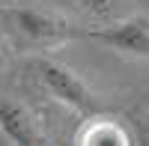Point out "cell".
Returning a JSON list of instances; mask_svg holds the SVG:
<instances>
[{
    "label": "cell",
    "mask_w": 149,
    "mask_h": 146,
    "mask_svg": "<svg viewBox=\"0 0 149 146\" xmlns=\"http://www.w3.org/2000/svg\"><path fill=\"white\" fill-rule=\"evenodd\" d=\"M30 69H33L36 81L45 87V92L51 95V99H57L60 104H66L74 113H84V116H93L98 111L95 92L86 87L69 66L57 63V60H51V57H36L30 63Z\"/></svg>",
    "instance_id": "cell-1"
},
{
    "label": "cell",
    "mask_w": 149,
    "mask_h": 146,
    "mask_svg": "<svg viewBox=\"0 0 149 146\" xmlns=\"http://www.w3.org/2000/svg\"><path fill=\"white\" fill-rule=\"evenodd\" d=\"M6 21L24 36V39L42 42V45H54V42H66V39L84 36L72 21L54 15V12H45V9H33V6L6 9Z\"/></svg>",
    "instance_id": "cell-2"
},
{
    "label": "cell",
    "mask_w": 149,
    "mask_h": 146,
    "mask_svg": "<svg viewBox=\"0 0 149 146\" xmlns=\"http://www.w3.org/2000/svg\"><path fill=\"white\" fill-rule=\"evenodd\" d=\"M84 36H90L93 42H102L104 48H113L119 54L149 60V15L146 12H128L125 18L104 24L98 30H90Z\"/></svg>",
    "instance_id": "cell-3"
},
{
    "label": "cell",
    "mask_w": 149,
    "mask_h": 146,
    "mask_svg": "<svg viewBox=\"0 0 149 146\" xmlns=\"http://www.w3.org/2000/svg\"><path fill=\"white\" fill-rule=\"evenodd\" d=\"M0 131L15 146H48L33 116L12 102H0Z\"/></svg>",
    "instance_id": "cell-4"
},
{
    "label": "cell",
    "mask_w": 149,
    "mask_h": 146,
    "mask_svg": "<svg viewBox=\"0 0 149 146\" xmlns=\"http://www.w3.org/2000/svg\"><path fill=\"white\" fill-rule=\"evenodd\" d=\"M81 146H131V140L113 119H93L81 134Z\"/></svg>",
    "instance_id": "cell-5"
},
{
    "label": "cell",
    "mask_w": 149,
    "mask_h": 146,
    "mask_svg": "<svg viewBox=\"0 0 149 146\" xmlns=\"http://www.w3.org/2000/svg\"><path fill=\"white\" fill-rule=\"evenodd\" d=\"M72 6H78L81 12L93 15L95 21H104V24H113L119 18H125V0H72Z\"/></svg>",
    "instance_id": "cell-6"
},
{
    "label": "cell",
    "mask_w": 149,
    "mask_h": 146,
    "mask_svg": "<svg viewBox=\"0 0 149 146\" xmlns=\"http://www.w3.org/2000/svg\"><path fill=\"white\" fill-rule=\"evenodd\" d=\"M6 57H9V51H6V45H3V39H0V69L6 66Z\"/></svg>",
    "instance_id": "cell-7"
},
{
    "label": "cell",
    "mask_w": 149,
    "mask_h": 146,
    "mask_svg": "<svg viewBox=\"0 0 149 146\" xmlns=\"http://www.w3.org/2000/svg\"><path fill=\"white\" fill-rule=\"evenodd\" d=\"M146 111H149V104H146Z\"/></svg>",
    "instance_id": "cell-8"
}]
</instances>
